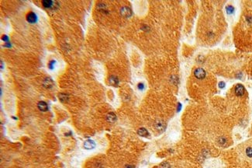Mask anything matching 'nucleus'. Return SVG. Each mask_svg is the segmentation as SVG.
<instances>
[{
    "mask_svg": "<svg viewBox=\"0 0 252 168\" xmlns=\"http://www.w3.org/2000/svg\"><path fill=\"white\" fill-rule=\"evenodd\" d=\"M206 71L202 68H197L194 71V76L198 79H203L206 77Z\"/></svg>",
    "mask_w": 252,
    "mask_h": 168,
    "instance_id": "1",
    "label": "nucleus"
},
{
    "mask_svg": "<svg viewBox=\"0 0 252 168\" xmlns=\"http://www.w3.org/2000/svg\"><path fill=\"white\" fill-rule=\"evenodd\" d=\"M120 13L121 15L125 17V18H129L132 16V11L130 8L126 7V6H124L120 9Z\"/></svg>",
    "mask_w": 252,
    "mask_h": 168,
    "instance_id": "2",
    "label": "nucleus"
},
{
    "mask_svg": "<svg viewBox=\"0 0 252 168\" xmlns=\"http://www.w3.org/2000/svg\"><path fill=\"white\" fill-rule=\"evenodd\" d=\"M244 92H245V90H244V87L243 85L241 84H237L236 86H235V94L238 97H241L244 94Z\"/></svg>",
    "mask_w": 252,
    "mask_h": 168,
    "instance_id": "3",
    "label": "nucleus"
},
{
    "mask_svg": "<svg viewBox=\"0 0 252 168\" xmlns=\"http://www.w3.org/2000/svg\"><path fill=\"white\" fill-rule=\"evenodd\" d=\"M27 20L30 24H35L37 21V16L33 12H30L27 15Z\"/></svg>",
    "mask_w": 252,
    "mask_h": 168,
    "instance_id": "4",
    "label": "nucleus"
},
{
    "mask_svg": "<svg viewBox=\"0 0 252 168\" xmlns=\"http://www.w3.org/2000/svg\"><path fill=\"white\" fill-rule=\"evenodd\" d=\"M84 147L86 149H94L95 147V143L93 140H91V139H88L86 140L85 142H84Z\"/></svg>",
    "mask_w": 252,
    "mask_h": 168,
    "instance_id": "5",
    "label": "nucleus"
},
{
    "mask_svg": "<svg viewBox=\"0 0 252 168\" xmlns=\"http://www.w3.org/2000/svg\"><path fill=\"white\" fill-rule=\"evenodd\" d=\"M109 84L111 86H118L120 81H119V79L117 76H112L109 77Z\"/></svg>",
    "mask_w": 252,
    "mask_h": 168,
    "instance_id": "6",
    "label": "nucleus"
},
{
    "mask_svg": "<svg viewBox=\"0 0 252 168\" xmlns=\"http://www.w3.org/2000/svg\"><path fill=\"white\" fill-rule=\"evenodd\" d=\"M37 107H38L40 111H44V112H45V111H47L48 110L47 103L46 102H44V101H40L38 103V104H37Z\"/></svg>",
    "mask_w": 252,
    "mask_h": 168,
    "instance_id": "7",
    "label": "nucleus"
},
{
    "mask_svg": "<svg viewBox=\"0 0 252 168\" xmlns=\"http://www.w3.org/2000/svg\"><path fill=\"white\" fill-rule=\"evenodd\" d=\"M54 3H56L55 2H53V1H50V0H44V1H42V4H43V6L46 9H51V8H53V6L54 5Z\"/></svg>",
    "mask_w": 252,
    "mask_h": 168,
    "instance_id": "8",
    "label": "nucleus"
},
{
    "mask_svg": "<svg viewBox=\"0 0 252 168\" xmlns=\"http://www.w3.org/2000/svg\"><path fill=\"white\" fill-rule=\"evenodd\" d=\"M44 86L46 88H51L53 86V80L50 77L46 78L44 81Z\"/></svg>",
    "mask_w": 252,
    "mask_h": 168,
    "instance_id": "9",
    "label": "nucleus"
},
{
    "mask_svg": "<svg viewBox=\"0 0 252 168\" xmlns=\"http://www.w3.org/2000/svg\"><path fill=\"white\" fill-rule=\"evenodd\" d=\"M106 119H107V121H109V122H111V123H113V122H115V121H116V114H115L114 113L110 112V113H109V114H107V116H106Z\"/></svg>",
    "mask_w": 252,
    "mask_h": 168,
    "instance_id": "10",
    "label": "nucleus"
},
{
    "mask_svg": "<svg viewBox=\"0 0 252 168\" xmlns=\"http://www.w3.org/2000/svg\"><path fill=\"white\" fill-rule=\"evenodd\" d=\"M137 133H138L139 135H140V136H142V137H147V136L149 135V133H148L147 130L146 129H144V128H140V129H138V131H137Z\"/></svg>",
    "mask_w": 252,
    "mask_h": 168,
    "instance_id": "11",
    "label": "nucleus"
},
{
    "mask_svg": "<svg viewBox=\"0 0 252 168\" xmlns=\"http://www.w3.org/2000/svg\"><path fill=\"white\" fill-rule=\"evenodd\" d=\"M155 126H156L157 129L160 130V131H163L165 129V125L163 122H161V121H158V123L155 125Z\"/></svg>",
    "mask_w": 252,
    "mask_h": 168,
    "instance_id": "12",
    "label": "nucleus"
},
{
    "mask_svg": "<svg viewBox=\"0 0 252 168\" xmlns=\"http://www.w3.org/2000/svg\"><path fill=\"white\" fill-rule=\"evenodd\" d=\"M234 10L235 9L233 5H227L226 7V11L228 14H233L234 13Z\"/></svg>",
    "mask_w": 252,
    "mask_h": 168,
    "instance_id": "13",
    "label": "nucleus"
},
{
    "mask_svg": "<svg viewBox=\"0 0 252 168\" xmlns=\"http://www.w3.org/2000/svg\"><path fill=\"white\" fill-rule=\"evenodd\" d=\"M59 99L62 102H65L68 100V96L65 94H59Z\"/></svg>",
    "mask_w": 252,
    "mask_h": 168,
    "instance_id": "14",
    "label": "nucleus"
},
{
    "mask_svg": "<svg viewBox=\"0 0 252 168\" xmlns=\"http://www.w3.org/2000/svg\"><path fill=\"white\" fill-rule=\"evenodd\" d=\"M246 154L248 157H252V148L248 147L246 149Z\"/></svg>",
    "mask_w": 252,
    "mask_h": 168,
    "instance_id": "15",
    "label": "nucleus"
},
{
    "mask_svg": "<svg viewBox=\"0 0 252 168\" xmlns=\"http://www.w3.org/2000/svg\"><path fill=\"white\" fill-rule=\"evenodd\" d=\"M55 63H56V62H55V61H54V60L51 61V62L48 63V67L50 68V69H53V68H54V65H55Z\"/></svg>",
    "mask_w": 252,
    "mask_h": 168,
    "instance_id": "16",
    "label": "nucleus"
},
{
    "mask_svg": "<svg viewBox=\"0 0 252 168\" xmlns=\"http://www.w3.org/2000/svg\"><path fill=\"white\" fill-rule=\"evenodd\" d=\"M218 142H219V143H220V145H224V144L226 142V139L224 137H220V138H219Z\"/></svg>",
    "mask_w": 252,
    "mask_h": 168,
    "instance_id": "17",
    "label": "nucleus"
},
{
    "mask_svg": "<svg viewBox=\"0 0 252 168\" xmlns=\"http://www.w3.org/2000/svg\"><path fill=\"white\" fill-rule=\"evenodd\" d=\"M137 87L140 90H143L144 89V84L143 83H139L137 84Z\"/></svg>",
    "mask_w": 252,
    "mask_h": 168,
    "instance_id": "18",
    "label": "nucleus"
},
{
    "mask_svg": "<svg viewBox=\"0 0 252 168\" xmlns=\"http://www.w3.org/2000/svg\"><path fill=\"white\" fill-rule=\"evenodd\" d=\"M225 86H226V83H225L224 82H223V81L220 82V83H219V84H218V86H219L220 89L224 88V87H225Z\"/></svg>",
    "mask_w": 252,
    "mask_h": 168,
    "instance_id": "19",
    "label": "nucleus"
},
{
    "mask_svg": "<svg viewBox=\"0 0 252 168\" xmlns=\"http://www.w3.org/2000/svg\"><path fill=\"white\" fill-rule=\"evenodd\" d=\"M2 40H4V41H8L9 40V37L6 36V35H5V36H2Z\"/></svg>",
    "mask_w": 252,
    "mask_h": 168,
    "instance_id": "20",
    "label": "nucleus"
},
{
    "mask_svg": "<svg viewBox=\"0 0 252 168\" xmlns=\"http://www.w3.org/2000/svg\"><path fill=\"white\" fill-rule=\"evenodd\" d=\"M181 108H182V104H181V103H179V104H178V108H177V111H178V112H179V111H180Z\"/></svg>",
    "mask_w": 252,
    "mask_h": 168,
    "instance_id": "21",
    "label": "nucleus"
},
{
    "mask_svg": "<svg viewBox=\"0 0 252 168\" xmlns=\"http://www.w3.org/2000/svg\"><path fill=\"white\" fill-rule=\"evenodd\" d=\"M247 20L250 23V24H252V16H250V17H247Z\"/></svg>",
    "mask_w": 252,
    "mask_h": 168,
    "instance_id": "22",
    "label": "nucleus"
},
{
    "mask_svg": "<svg viewBox=\"0 0 252 168\" xmlns=\"http://www.w3.org/2000/svg\"><path fill=\"white\" fill-rule=\"evenodd\" d=\"M126 168H133V167L131 166V165H126Z\"/></svg>",
    "mask_w": 252,
    "mask_h": 168,
    "instance_id": "23",
    "label": "nucleus"
}]
</instances>
